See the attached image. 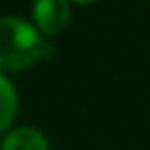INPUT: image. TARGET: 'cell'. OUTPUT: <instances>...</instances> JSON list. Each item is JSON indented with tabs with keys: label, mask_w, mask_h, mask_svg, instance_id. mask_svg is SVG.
I'll return each mask as SVG.
<instances>
[{
	"label": "cell",
	"mask_w": 150,
	"mask_h": 150,
	"mask_svg": "<svg viewBox=\"0 0 150 150\" xmlns=\"http://www.w3.org/2000/svg\"><path fill=\"white\" fill-rule=\"evenodd\" d=\"M0 150H50V140L33 125H19L6 132L0 142Z\"/></svg>",
	"instance_id": "3"
},
{
	"label": "cell",
	"mask_w": 150,
	"mask_h": 150,
	"mask_svg": "<svg viewBox=\"0 0 150 150\" xmlns=\"http://www.w3.org/2000/svg\"><path fill=\"white\" fill-rule=\"evenodd\" d=\"M31 15L35 27L43 35H56L70 21V0H35Z\"/></svg>",
	"instance_id": "2"
},
{
	"label": "cell",
	"mask_w": 150,
	"mask_h": 150,
	"mask_svg": "<svg viewBox=\"0 0 150 150\" xmlns=\"http://www.w3.org/2000/svg\"><path fill=\"white\" fill-rule=\"evenodd\" d=\"M50 52L52 43L35 23L17 15L0 17V72L25 70Z\"/></svg>",
	"instance_id": "1"
},
{
	"label": "cell",
	"mask_w": 150,
	"mask_h": 150,
	"mask_svg": "<svg viewBox=\"0 0 150 150\" xmlns=\"http://www.w3.org/2000/svg\"><path fill=\"white\" fill-rule=\"evenodd\" d=\"M74 2H78V4H91V2H95V0H74Z\"/></svg>",
	"instance_id": "5"
},
{
	"label": "cell",
	"mask_w": 150,
	"mask_h": 150,
	"mask_svg": "<svg viewBox=\"0 0 150 150\" xmlns=\"http://www.w3.org/2000/svg\"><path fill=\"white\" fill-rule=\"evenodd\" d=\"M17 107H19L17 88L0 72V132H4L13 123V119L17 115Z\"/></svg>",
	"instance_id": "4"
}]
</instances>
